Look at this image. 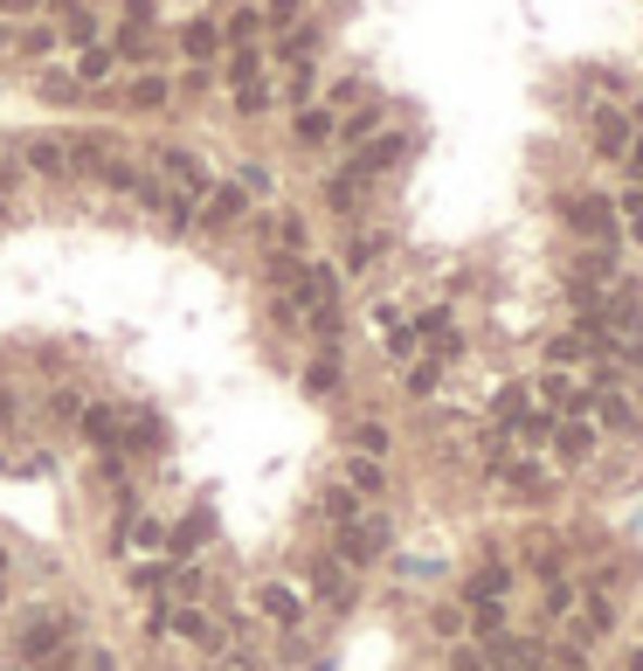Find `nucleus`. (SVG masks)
Masks as SVG:
<instances>
[{
	"instance_id": "nucleus-35",
	"label": "nucleus",
	"mask_w": 643,
	"mask_h": 671,
	"mask_svg": "<svg viewBox=\"0 0 643 671\" xmlns=\"http://www.w3.org/2000/svg\"><path fill=\"white\" fill-rule=\"evenodd\" d=\"M42 98L49 104H70V98H77V77H42Z\"/></svg>"
},
{
	"instance_id": "nucleus-20",
	"label": "nucleus",
	"mask_w": 643,
	"mask_h": 671,
	"mask_svg": "<svg viewBox=\"0 0 643 671\" xmlns=\"http://www.w3.org/2000/svg\"><path fill=\"white\" fill-rule=\"evenodd\" d=\"M505 484H513L519 498H540V484H546V471H540V464H505Z\"/></svg>"
},
{
	"instance_id": "nucleus-3",
	"label": "nucleus",
	"mask_w": 643,
	"mask_h": 671,
	"mask_svg": "<svg viewBox=\"0 0 643 671\" xmlns=\"http://www.w3.org/2000/svg\"><path fill=\"white\" fill-rule=\"evenodd\" d=\"M567 229L609 250V242H616V201L609 194H567Z\"/></svg>"
},
{
	"instance_id": "nucleus-46",
	"label": "nucleus",
	"mask_w": 643,
	"mask_h": 671,
	"mask_svg": "<svg viewBox=\"0 0 643 671\" xmlns=\"http://www.w3.org/2000/svg\"><path fill=\"white\" fill-rule=\"evenodd\" d=\"M270 22H277V28H291V22H298V0H270Z\"/></svg>"
},
{
	"instance_id": "nucleus-9",
	"label": "nucleus",
	"mask_w": 643,
	"mask_h": 671,
	"mask_svg": "<svg viewBox=\"0 0 643 671\" xmlns=\"http://www.w3.org/2000/svg\"><path fill=\"white\" fill-rule=\"evenodd\" d=\"M236 215H242V188H236V180H229V188H215V194L201 201V229H229Z\"/></svg>"
},
{
	"instance_id": "nucleus-19",
	"label": "nucleus",
	"mask_w": 643,
	"mask_h": 671,
	"mask_svg": "<svg viewBox=\"0 0 643 671\" xmlns=\"http://www.w3.org/2000/svg\"><path fill=\"white\" fill-rule=\"evenodd\" d=\"M339 132H346V145H367L374 132H381V104H361L346 125H339Z\"/></svg>"
},
{
	"instance_id": "nucleus-26",
	"label": "nucleus",
	"mask_w": 643,
	"mask_h": 671,
	"mask_svg": "<svg viewBox=\"0 0 643 671\" xmlns=\"http://www.w3.org/2000/svg\"><path fill=\"white\" fill-rule=\"evenodd\" d=\"M111 63H118L111 49H84V63H77V84H104V77H111Z\"/></svg>"
},
{
	"instance_id": "nucleus-12",
	"label": "nucleus",
	"mask_w": 643,
	"mask_h": 671,
	"mask_svg": "<svg viewBox=\"0 0 643 671\" xmlns=\"http://www.w3.org/2000/svg\"><path fill=\"white\" fill-rule=\"evenodd\" d=\"M291 132H298V145H326V139L339 132V125H332V111L305 104V111H298V125H291Z\"/></svg>"
},
{
	"instance_id": "nucleus-2",
	"label": "nucleus",
	"mask_w": 643,
	"mask_h": 671,
	"mask_svg": "<svg viewBox=\"0 0 643 671\" xmlns=\"http://www.w3.org/2000/svg\"><path fill=\"white\" fill-rule=\"evenodd\" d=\"M388 519H353V527H339V547H332V561L339 568H367V561H381L388 554Z\"/></svg>"
},
{
	"instance_id": "nucleus-34",
	"label": "nucleus",
	"mask_w": 643,
	"mask_h": 671,
	"mask_svg": "<svg viewBox=\"0 0 643 671\" xmlns=\"http://www.w3.org/2000/svg\"><path fill=\"white\" fill-rule=\"evenodd\" d=\"M312 84H318V77H312V63H291V104H305V98H312Z\"/></svg>"
},
{
	"instance_id": "nucleus-17",
	"label": "nucleus",
	"mask_w": 643,
	"mask_h": 671,
	"mask_svg": "<svg viewBox=\"0 0 643 671\" xmlns=\"http://www.w3.org/2000/svg\"><path fill=\"white\" fill-rule=\"evenodd\" d=\"M595 416H602V422H609V430H636V408H630V402H622V395H616V388H602V395H595Z\"/></svg>"
},
{
	"instance_id": "nucleus-37",
	"label": "nucleus",
	"mask_w": 643,
	"mask_h": 671,
	"mask_svg": "<svg viewBox=\"0 0 643 671\" xmlns=\"http://www.w3.org/2000/svg\"><path fill=\"white\" fill-rule=\"evenodd\" d=\"M554 671H589V650H581V644H560V650H554Z\"/></svg>"
},
{
	"instance_id": "nucleus-6",
	"label": "nucleus",
	"mask_w": 643,
	"mask_h": 671,
	"mask_svg": "<svg viewBox=\"0 0 643 671\" xmlns=\"http://www.w3.org/2000/svg\"><path fill=\"white\" fill-rule=\"evenodd\" d=\"M312 588H318V603H332V609H353V574L332 561V554H318L312 561Z\"/></svg>"
},
{
	"instance_id": "nucleus-23",
	"label": "nucleus",
	"mask_w": 643,
	"mask_h": 671,
	"mask_svg": "<svg viewBox=\"0 0 643 671\" xmlns=\"http://www.w3.org/2000/svg\"><path fill=\"white\" fill-rule=\"evenodd\" d=\"M353 443H361V457H374V464H381L394 436H388V422H361V430H353Z\"/></svg>"
},
{
	"instance_id": "nucleus-4",
	"label": "nucleus",
	"mask_w": 643,
	"mask_h": 671,
	"mask_svg": "<svg viewBox=\"0 0 643 671\" xmlns=\"http://www.w3.org/2000/svg\"><path fill=\"white\" fill-rule=\"evenodd\" d=\"M402 153H408V132H374L361 153H353L346 174H353V180H374V174H388V166L402 160Z\"/></svg>"
},
{
	"instance_id": "nucleus-14",
	"label": "nucleus",
	"mask_w": 643,
	"mask_h": 671,
	"mask_svg": "<svg viewBox=\"0 0 643 671\" xmlns=\"http://www.w3.org/2000/svg\"><path fill=\"white\" fill-rule=\"evenodd\" d=\"M554 430H560V416H554V408H540V416L526 408V416L513 422V436H519V443H554Z\"/></svg>"
},
{
	"instance_id": "nucleus-45",
	"label": "nucleus",
	"mask_w": 643,
	"mask_h": 671,
	"mask_svg": "<svg viewBox=\"0 0 643 671\" xmlns=\"http://www.w3.org/2000/svg\"><path fill=\"white\" fill-rule=\"evenodd\" d=\"M49 42H55L49 28H28V35H22V49H28V55H49Z\"/></svg>"
},
{
	"instance_id": "nucleus-1",
	"label": "nucleus",
	"mask_w": 643,
	"mask_h": 671,
	"mask_svg": "<svg viewBox=\"0 0 643 671\" xmlns=\"http://www.w3.org/2000/svg\"><path fill=\"white\" fill-rule=\"evenodd\" d=\"M70 644H77V617H70V609H35V617L14 630V658L35 664V671H42L49 658H63Z\"/></svg>"
},
{
	"instance_id": "nucleus-21",
	"label": "nucleus",
	"mask_w": 643,
	"mask_h": 671,
	"mask_svg": "<svg viewBox=\"0 0 643 671\" xmlns=\"http://www.w3.org/2000/svg\"><path fill=\"white\" fill-rule=\"evenodd\" d=\"M305 388H312V395H332V388H339V360H332V353H318V360L305 367Z\"/></svg>"
},
{
	"instance_id": "nucleus-47",
	"label": "nucleus",
	"mask_w": 643,
	"mask_h": 671,
	"mask_svg": "<svg viewBox=\"0 0 643 671\" xmlns=\"http://www.w3.org/2000/svg\"><path fill=\"white\" fill-rule=\"evenodd\" d=\"M42 0H0V14H35Z\"/></svg>"
},
{
	"instance_id": "nucleus-39",
	"label": "nucleus",
	"mask_w": 643,
	"mask_h": 671,
	"mask_svg": "<svg viewBox=\"0 0 643 671\" xmlns=\"http://www.w3.org/2000/svg\"><path fill=\"white\" fill-rule=\"evenodd\" d=\"M125 28H139V35L153 28V0H125Z\"/></svg>"
},
{
	"instance_id": "nucleus-8",
	"label": "nucleus",
	"mask_w": 643,
	"mask_h": 671,
	"mask_svg": "<svg viewBox=\"0 0 643 671\" xmlns=\"http://www.w3.org/2000/svg\"><path fill=\"white\" fill-rule=\"evenodd\" d=\"M554 451H560L567 464H581V457H589V451H595V422H581V416H567V422H560V430H554Z\"/></svg>"
},
{
	"instance_id": "nucleus-41",
	"label": "nucleus",
	"mask_w": 643,
	"mask_h": 671,
	"mask_svg": "<svg viewBox=\"0 0 643 671\" xmlns=\"http://www.w3.org/2000/svg\"><path fill=\"white\" fill-rule=\"evenodd\" d=\"M326 512L339 519V527H353V492H326Z\"/></svg>"
},
{
	"instance_id": "nucleus-11",
	"label": "nucleus",
	"mask_w": 643,
	"mask_h": 671,
	"mask_svg": "<svg viewBox=\"0 0 643 671\" xmlns=\"http://www.w3.org/2000/svg\"><path fill=\"white\" fill-rule=\"evenodd\" d=\"M28 166H35L42 180H63V174H70V153H63L55 139H28Z\"/></svg>"
},
{
	"instance_id": "nucleus-7",
	"label": "nucleus",
	"mask_w": 643,
	"mask_h": 671,
	"mask_svg": "<svg viewBox=\"0 0 643 671\" xmlns=\"http://www.w3.org/2000/svg\"><path fill=\"white\" fill-rule=\"evenodd\" d=\"M160 166H166V174L180 180V201H201V194H207V174H201V160H194V153H180V145H166V153H160Z\"/></svg>"
},
{
	"instance_id": "nucleus-24",
	"label": "nucleus",
	"mask_w": 643,
	"mask_h": 671,
	"mask_svg": "<svg viewBox=\"0 0 643 671\" xmlns=\"http://www.w3.org/2000/svg\"><path fill=\"white\" fill-rule=\"evenodd\" d=\"M346 478H353V492H388V478H381V464H374V457H353Z\"/></svg>"
},
{
	"instance_id": "nucleus-29",
	"label": "nucleus",
	"mask_w": 643,
	"mask_h": 671,
	"mask_svg": "<svg viewBox=\"0 0 643 671\" xmlns=\"http://www.w3.org/2000/svg\"><path fill=\"white\" fill-rule=\"evenodd\" d=\"M256 28H263V14H256V8H242L236 22H229V42H236V49H250V35H256Z\"/></svg>"
},
{
	"instance_id": "nucleus-51",
	"label": "nucleus",
	"mask_w": 643,
	"mask_h": 671,
	"mask_svg": "<svg viewBox=\"0 0 643 671\" xmlns=\"http://www.w3.org/2000/svg\"><path fill=\"white\" fill-rule=\"evenodd\" d=\"M0 49H8V28H0Z\"/></svg>"
},
{
	"instance_id": "nucleus-28",
	"label": "nucleus",
	"mask_w": 643,
	"mask_h": 671,
	"mask_svg": "<svg viewBox=\"0 0 643 671\" xmlns=\"http://www.w3.org/2000/svg\"><path fill=\"white\" fill-rule=\"evenodd\" d=\"M166 104V77H139L131 84V111H160Z\"/></svg>"
},
{
	"instance_id": "nucleus-49",
	"label": "nucleus",
	"mask_w": 643,
	"mask_h": 671,
	"mask_svg": "<svg viewBox=\"0 0 643 671\" xmlns=\"http://www.w3.org/2000/svg\"><path fill=\"white\" fill-rule=\"evenodd\" d=\"M622 671H643V644H636V650H630V664H622Z\"/></svg>"
},
{
	"instance_id": "nucleus-13",
	"label": "nucleus",
	"mask_w": 643,
	"mask_h": 671,
	"mask_svg": "<svg viewBox=\"0 0 643 671\" xmlns=\"http://www.w3.org/2000/svg\"><path fill=\"white\" fill-rule=\"evenodd\" d=\"M256 603H263V617H270V623H298V609H305V603H298V588H283V582H270Z\"/></svg>"
},
{
	"instance_id": "nucleus-5",
	"label": "nucleus",
	"mask_w": 643,
	"mask_h": 671,
	"mask_svg": "<svg viewBox=\"0 0 643 671\" xmlns=\"http://www.w3.org/2000/svg\"><path fill=\"white\" fill-rule=\"evenodd\" d=\"M589 139H595V153H602V160H630L636 125L622 118V111H595V118H589Z\"/></svg>"
},
{
	"instance_id": "nucleus-31",
	"label": "nucleus",
	"mask_w": 643,
	"mask_h": 671,
	"mask_svg": "<svg viewBox=\"0 0 643 671\" xmlns=\"http://www.w3.org/2000/svg\"><path fill=\"white\" fill-rule=\"evenodd\" d=\"M581 346H589L581 332H560V340H546V360H581Z\"/></svg>"
},
{
	"instance_id": "nucleus-18",
	"label": "nucleus",
	"mask_w": 643,
	"mask_h": 671,
	"mask_svg": "<svg viewBox=\"0 0 643 671\" xmlns=\"http://www.w3.org/2000/svg\"><path fill=\"white\" fill-rule=\"evenodd\" d=\"M361 194H367V180H353V174H332V180H326V201H332L339 215L361 208Z\"/></svg>"
},
{
	"instance_id": "nucleus-16",
	"label": "nucleus",
	"mask_w": 643,
	"mask_h": 671,
	"mask_svg": "<svg viewBox=\"0 0 643 671\" xmlns=\"http://www.w3.org/2000/svg\"><path fill=\"white\" fill-rule=\"evenodd\" d=\"M180 49L194 55V63H207V55L222 49V28H215V22H187V35H180Z\"/></svg>"
},
{
	"instance_id": "nucleus-25",
	"label": "nucleus",
	"mask_w": 643,
	"mask_h": 671,
	"mask_svg": "<svg viewBox=\"0 0 643 671\" xmlns=\"http://www.w3.org/2000/svg\"><path fill=\"white\" fill-rule=\"evenodd\" d=\"M540 617H546V623H567V617H575V588L554 582V588H546V603H540Z\"/></svg>"
},
{
	"instance_id": "nucleus-40",
	"label": "nucleus",
	"mask_w": 643,
	"mask_h": 671,
	"mask_svg": "<svg viewBox=\"0 0 643 671\" xmlns=\"http://www.w3.org/2000/svg\"><path fill=\"white\" fill-rule=\"evenodd\" d=\"M125 443H139V451H160L166 436H160V422H153V416H139V436H125Z\"/></svg>"
},
{
	"instance_id": "nucleus-15",
	"label": "nucleus",
	"mask_w": 643,
	"mask_h": 671,
	"mask_svg": "<svg viewBox=\"0 0 643 671\" xmlns=\"http://www.w3.org/2000/svg\"><path fill=\"white\" fill-rule=\"evenodd\" d=\"M540 395L554 402V408H567V416H581V408H589V395H581V388L567 381V375H546V381H540Z\"/></svg>"
},
{
	"instance_id": "nucleus-10",
	"label": "nucleus",
	"mask_w": 643,
	"mask_h": 671,
	"mask_svg": "<svg viewBox=\"0 0 643 671\" xmlns=\"http://www.w3.org/2000/svg\"><path fill=\"white\" fill-rule=\"evenodd\" d=\"M84 443H98V451H111V443H125V422H118V408H84Z\"/></svg>"
},
{
	"instance_id": "nucleus-43",
	"label": "nucleus",
	"mask_w": 643,
	"mask_h": 671,
	"mask_svg": "<svg viewBox=\"0 0 643 671\" xmlns=\"http://www.w3.org/2000/svg\"><path fill=\"white\" fill-rule=\"evenodd\" d=\"M478 630L491 637V630H505V603H478Z\"/></svg>"
},
{
	"instance_id": "nucleus-32",
	"label": "nucleus",
	"mask_w": 643,
	"mask_h": 671,
	"mask_svg": "<svg viewBox=\"0 0 643 671\" xmlns=\"http://www.w3.org/2000/svg\"><path fill=\"white\" fill-rule=\"evenodd\" d=\"M63 28H70V42H84V49H90V42H98V22H90V14H84V8H70V22H63Z\"/></svg>"
},
{
	"instance_id": "nucleus-22",
	"label": "nucleus",
	"mask_w": 643,
	"mask_h": 671,
	"mask_svg": "<svg viewBox=\"0 0 643 671\" xmlns=\"http://www.w3.org/2000/svg\"><path fill=\"white\" fill-rule=\"evenodd\" d=\"M160 623H174L180 637H194V644H215V623H207V617H194V609H174V617H160Z\"/></svg>"
},
{
	"instance_id": "nucleus-48",
	"label": "nucleus",
	"mask_w": 643,
	"mask_h": 671,
	"mask_svg": "<svg viewBox=\"0 0 643 671\" xmlns=\"http://www.w3.org/2000/svg\"><path fill=\"white\" fill-rule=\"evenodd\" d=\"M0 609H8V554H0Z\"/></svg>"
},
{
	"instance_id": "nucleus-36",
	"label": "nucleus",
	"mask_w": 643,
	"mask_h": 671,
	"mask_svg": "<svg viewBox=\"0 0 643 671\" xmlns=\"http://www.w3.org/2000/svg\"><path fill=\"white\" fill-rule=\"evenodd\" d=\"M533 568L540 574H560V547H554V540H533Z\"/></svg>"
},
{
	"instance_id": "nucleus-30",
	"label": "nucleus",
	"mask_w": 643,
	"mask_h": 671,
	"mask_svg": "<svg viewBox=\"0 0 643 671\" xmlns=\"http://www.w3.org/2000/svg\"><path fill=\"white\" fill-rule=\"evenodd\" d=\"M437 360H423V367H408V395H437Z\"/></svg>"
},
{
	"instance_id": "nucleus-42",
	"label": "nucleus",
	"mask_w": 643,
	"mask_h": 671,
	"mask_svg": "<svg viewBox=\"0 0 643 671\" xmlns=\"http://www.w3.org/2000/svg\"><path fill=\"white\" fill-rule=\"evenodd\" d=\"M277 236H283V250L305 256V221H298V215H291V221H277Z\"/></svg>"
},
{
	"instance_id": "nucleus-44",
	"label": "nucleus",
	"mask_w": 643,
	"mask_h": 671,
	"mask_svg": "<svg viewBox=\"0 0 643 671\" xmlns=\"http://www.w3.org/2000/svg\"><path fill=\"white\" fill-rule=\"evenodd\" d=\"M131 588H166V568H131Z\"/></svg>"
},
{
	"instance_id": "nucleus-50",
	"label": "nucleus",
	"mask_w": 643,
	"mask_h": 671,
	"mask_svg": "<svg viewBox=\"0 0 643 671\" xmlns=\"http://www.w3.org/2000/svg\"><path fill=\"white\" fill-rule=\"evenodd\" d=\"M630 125H643V104H636V111H630Z\"/></svg>"
},
{
	"instance_id": "nucleus-38",
	"label": "nucleus",
	"mask_w": 643,
	"mask_h": 671,
	"mask_svg": "<svg viewBox=\"0 0 643 671\" xmlns=\"http://www.w3.org/2000/svg\"><path fill=\"white\" fill-rule=\"evenodd\" d=\"M450 671H484V650L478 644H457V650H450Z\"/></svg>"
},
{
	"instance_id": "nucleus-27",
	"label": "nucleus",
	"mask_w": 643,
	"mask_h": 671,
	"mask_svg": "<svg viewBox=\"0 0 643 671\" xmlns=\"http://www.w3.org/2000/svg\"><path fill=\"white\" fill-rule=\"evenodd\" d=\"M263 104H270V84H263V77H250V84H236V111H242V118H256Z\"/></svg>"
},
{
	"instance_id": "nucleus-33",
	"label": "nucleus",
	"mask_w": 643,
	"mask_h": 671,
	"mask_svg": "<svg viewBox=\"0 0 643 671\" xmlns=\"http://www.w3.org/2000/svg\"><path fill=\"white\" fill-rule=\"evenodd\" d=\"M374 256H381V242H374V236H361V242H353V250H346V270H367Z\"/></svg>"
}]
</instances>
